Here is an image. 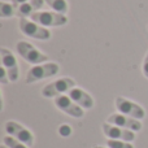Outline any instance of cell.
<instances>
[{"instance_id":"cell-5","label":"cell","mask_w":148,"mask_h":148,"mask_svg":"<svg viewBox=\"0 0 148 148\" xmlns=\"http://www.w3.org/2000/svg\"><path fill=\"white\" fill-rule=\"evenodd\" d=\"M73 87H75L74 79L64 77L44 86V88L42 90V95L44 97H57L60 95H64L65 92H69Z\"/></svg>"},{"instance_id":"cell-4","label":"cell","mask_w":148,"mask_h":148,"mask_svg":"<svg viewBox=\"0 0 148 148\" xmlns=\"http://www.w3.org/2000/svg\"><path fill=\"white\" fill-rule=\"evenodd\" d=\"M17 52L29 64L39 65L48 61V56L47 55H44L42 51L35 48L33 44H30L29 42H25V40H21L17 43Z\"/></svg>"},{"instance_id":"cell-9","label":"cell","mask_w":148,"mask_h":148,"mask_svg":"<svg viewBox=\"0 0 148 148\" xmlns=\"http://www.w3.org/2000/svg\"><path fill=\"white\" fill-rule=\"evenodd\" d=\"M101 129L104 135L108 136V139H117V140H125V142H130V143L135 139L134 131L112 125V123H108V122L103 123Z\"/></svg>"},{"instance_id":"cell-14","label":"cell","mask_w":148,"mask_h":148,"mask_svg":"<svg viewBox=\"0 0 148 148\" xmlns=\"http://www.w3.org/2000/svg\"><path fill=\"white\" fill-rule=\"evenodd\" d=\"M17 13V7L13 3L0 1V17L1 18H10L16 16Z\"/></svg>"},{"instance_id":"cell-20","label":"cell","mask_w":148,"mask_h":148,"mask_svg":"<svg viewBox=\"0 0 148 148\" xmlns=\"http://www.w3.org/2000/svg\"><path fill=\"white\" fill-rule=\"evenodd\" d=\"M60 134H61V135H64V136H68L70 134V127H69V126H66V125L61 126V127H60Z\"/></svg>"},{"instance_id":"cell-23","label":"cell","mask_w":148,"mask_h":148,"mask_svg":"<svg viewBox=\"0 0 148 148\" xmlns=\"http://www.w3.org/2000/svg\"><path fill=\"white\" fill-rule=\"evenodd\" d=\"M94 148H104V147H100V146H97V147H94Z\"/></svg>"},{"instance_id":"cell-3","label":"cell","mask_w":148,"mask_h":148,"mask_svg":"<svg viewBox=\"0 0 148 148\" xmlns=\"http://www.w3.org/2000/svg\"><path fill=\"white\" fill-rule=\"evenodd\" d=\"M18 26H20L21 33L29 38L39 39V40H49L51 39V31L48 29L43 27L42 25L27 20V18H20Z\"/></svg>"},{"instance_id":"cell-15","label":"cell","mask_w":148,"mask_h":148,"mask_svg":"<svg viewBox=\"0 0 148 148\" xmlns=\"http://www.w3.org/2000/svg\"><path fill=\"white\" fill-rule=\"evenodd\" d=\"M46 4L48 5L49 8L53 9V12L57 13H65L68 12V3L66 0H46Z\"/></svg>"},{"instance_id":"cell-7","label":"cell","mask_w":148,"mask_h":148,"mask_svg":"<svg viewBox=\"0 0 148 148\" xmlns=\"http://www.w3.org/2000/svg\"><path fill=\"white\" fill-rule=\"evenodd\" d=\"M5 131H7L10 136L16 138L20 142H22L23 144H26L27 147H33V144H34L33 134L26 127H23L22 125L14 122V121H8V122L5 123Z\"/></svg>"},{"instance_id":"cell-16","label":"cell","mask_w":148,"mask_h":148,"mask_svg":"<svg viewBox=\"0 0 148 148\" xmlns=\"http://www.w3.org/2000/svg\"><path fill=\"white\" fill-rule=\"evenodd\" d=\"M3 144H5L8 148H27L26 144H23L22 142L17 140L16 138H13V136H10V135L3 138Z\"/></svg>"},{"instance_id":"cell-22","label":"cell","mask_w":148,"mask_h":148,"mask_svg":"<svg viewBox=\"0 0 148 148\" xmlns=\"http://www.w3.org/2000/svg\"><path fill=\"white\" fill-rule=\"evenodd\" d=\"M0 148H8V147L5 146V144H1V146H0Z\"/></svg>"},{"instance_id":"cell-8","label":"cell","mask_w":148,"mask_h":148,"mask_svg":"<svg viewBox=\"0 0 148 148\" xmlns=\"http://www.w3.org/2000/svg\"><path fill=\"white\" fill-rule=\"evenodd\" d=\"M0 56H1L3 68L7 70L8 75H9V81L17 82L18 77H20V69H18V64H17V60H16L14 55L8 48L3 47V48L0 49Z\"/></svg>"},{"instance_id":"cell-1","label":"cell","mask_w":148,"mask_h":148,"mask_svg":"<svg viewBox=\"0 0 148 148\" xmlns=\"http://www.w3.org/2000/svg\"><path fill=\"white\" fill-rule=\"evenodd\" d=\"M60 72V66L56 62H44V64L34 65L29 69L26 74V83H35L42 79L56 75Z\"/></svg>"},{"instance_id":"cell-6","label":"cell","mask_w":148,"mask_h":148,"mask_svg":"<svg viewBox=\"0 0 148 148\" xmlns=\"http://www.w3.org/2000/svg\"><path fill=\"white\" fill-rule=\"evenodd\" d=\"M114 104H116V108H117L118 112L125 116L136 118V120H143V118L146 117V110L139 104H136V103L131 101V100H129V99L118 96V97H116Z\"/></svg>"},{"instance_id":"cell-12","label":"cell","mask_w":148,"mask_h":148,"mask_svg":"<svg viewBox=\"0 0 148 148\" xmlns=\"http://www.w3.org/2000/svg\"><path fill=\"white\" fill-rule=\"evenodd\" d=\"M68 96L83 109H91L94 107V99L91 97V95L87 94L84 90L79 88V87H73L68 92Z\"/></svg>"},{"instance_id":"cell-11","label":"cell","mask_w":148,"mask_h":148,"mask_svg":"<svg viewBox=\"0 0 148 148\" xmlns=\"http://www.w3.org/2000/svg\"><path fill=\"white\" fill-rule=\"evenodd\" d=\"M107 122L116 126H120V127H123V129H127V130H131V131H139L142 129L140 121L136 120V118L125 116L122 113H113V114H110L108 117Z\"/></svg>"},{"instance_id":"cell-18","label":"cell","mask_w":148,"mask_h":148,"mask_svg":"<svg viewBox=\"0 0 148 148\" xmlns=\"http://www.w3.org/2000/svg\"><path fill=\"white\" fill-rule=\"evenodd\" d=\"M0 77H1V83H8V81H9V75H8L7 70L4 69V68H1L0 69Z\"/></svg>"},{"instance_id":"cell-10","label":"cell","mask_w":148,"mask_h":148,"mask_svg":"<svg viewBox=\"0 0 148 148\" xmlns=\"http://www.w3.org/2000/svg\"><path fill=\"white\" fill-rule=\"evenodd\" d=\"M55 105H56L60 110H62L64 113L72 116V117L81 118V117H83V114H84L83 108H81L78 104H75L66 95H60V96L55 97Z\"/></svg>"},{"instance_id":"cell-17","label":"cell","mask_w":148,"mask_h":148,"mask_svg":"<svg viewBox=\"0 0 148 148\" xmlns=\"http://www.w3.org/2000/svg\"><path fill=\"white\" fill-rule=\"evenodd\" d=\"M107 147L108 148H134V146L130 143V142L117 140V139H108Z\"/></svg>"},{"instance_id":"cell-19","label":"cell","mask_w":148,"mask_h":148,"mask_svg":"<svg viewBox=\"0 0 148 148\" xmlns=\"http://www.w3.org/2000/svg\"><path fill=\"white\" fill-rule=\"evenodd\" d=\"M142 70H143V75L148 79V53L144 57V61H143V66H142Z\"/></svg>"},{"instance_id":"cell-21","label":"cell","mask_w":148,"mask_h":148,"mask_svg":"<svg viewBox=\"0 0 148 148\" xmlns=\"http://www.w3.org/2000/svg\"><path fill=\"white\" fill-rule=\"evenodd\" d=\"M10 1H12V3H13V4H14V5H16V7H18V5L23 4V3L29 1V0H10Z\"/></svg>"},{"instance_id":"cell-2","label":"cell","mask_w":148,"mask_h":148,"mask_svg":"<svg viewBox=\"0 0 148 148\" xmlns=\"http://www.w3.org/2000/svg\"><path fill=\"white\" fill-rule=\"evenodd\" d=\"M30 20L47 29L56 27V26H64L68 22V18L65 14L57 12H49V10H39V12L31 14Z\"/></svg>"},{"instance_id":"cell-13","label":"cell","mask_w":148,"mask_h":148,"mask_svg":"<svg viewBox=\"0 0 148 148\" xmlns=\"http://www.w3.org/2000/svg\"><path fill=\"white\" fill-rule=\"evenodd\" d=\"M44 3H46V0H29V1L18 5L16 16H17L18 18L31 17V14L39 12V9H42V7L44 5Z\"/></svg>"}]
</instances>
